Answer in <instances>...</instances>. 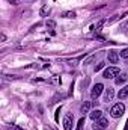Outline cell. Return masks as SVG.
<instances>
[{
	"label": "cell",
	"mask_w": 128,
	"mask_h": 130,
	"mask_svg": "<svg viewBox=\"0 0 128 130\" xmlns=\"http://www.w3.org/2000/svg\"><path fill=\"white\" fill-rule=\"evenodd\" d=\"M104 23H105V20H101V21H98V23H96V26H95V27H96V30H98V29H101Z\"/></svg>",
	"instance_id": "d6986e66"
},
{
	"label": "cell",
	"mask_w": 128,
	"mask_h": 130,
	"mask_svg": "<svg viewBox=\"0 0 128 130\" xmlns=\"http://www.w3.org/2000/svg\"><path fill=\"white\" fill-rule=\"evenodd\" d=\"M83 124H84V118H80V120H78V126H77V129H78V130H81Z\"/></svg>",
	"instance_id": "ac0fdd59"
},
{
	"label": "cell",
	"mask_w": 128,
	"mask_h": 130,
	"mask_svg": "<svg viewBox=\"0 0 128 130\" xmlns=\"http://www.w3.org/2000/svg\"><path fill=\"white\" fill-rule=\"evenodd\" d=\"M119 76V68L118 67H110L104 71V79H113Z\"/></svg>",
	"instance_id": "7a4b0ae2"
},
{
	"label": "cell",
	"mask_w": 128,
	"mask_h": 130,
	"mask_svg": "<svg viewBox=\"0 0 128 130\" xmlns=\"http://www.w3.org/2000/svg\"><path fill=\"white\" fill-rule=\"evenodd\" d=\"M107 58H109V62L116 64V62L119 61V53H116L115 50H110V52L107 53Z\"/></svg>",
	"instance_id": "5b68a950"
},
{
	"label": "cell",
	"mask_w": 128,
	"mask_h": 130,
	"mask_svg": "<svg viewBox=\"0 0 128 130\" xmlns=\"http://www.w3.org/2000/svg\"><path fill=\"white\" fill-rule=\"evenodd\" d=\"M118 97H119V100H125V98L128 97V85L124 86V88L118 92Z\"/></svg>",
	"instance_id": "9c48e42d"
},
{
	"label": "cell",
	"mask_w": 128,
	"mask_h": 130,
	"mask_svg": "<svg viewBox=\"0 0 128 130\" xmlns=\"http://www.w3.org/2000/svg\"><path fill=\"white\" fill-rule=\"evenodd\" d=\"M109 126V121L105 120V118H99V120H96L95 123H94V126H92V129L94 130H104L105 127Z\"/></svg>",
	"instance_id": "3957f363"
},
{
	"label": "cell",
	"mask_w": 128,
	"mask_h": 130,
	"mask_svg": "<svg viewBox=\"0 0 128 130\" xmlns=\"http://www.w3.org/2000/svg\"><path fill=\"white\" fill-rule=\"evenodd\" d=\"M115 97V91H113V88H107L105 89V97H104V101H112Z\"/></svg>",
	"instance_id": "52a82bcc"
},
{
	"label": "cell",
	"mask_w": 128,
	"mask_h": 130,
	"mask_svg": "<svg viewBox=\"0 0 128 130\" xmlns=\"http://www.w3.org/2000/svg\"><path fill=\"white\" fill-rule=\"evenodd\" d=\"M77 130H78V129H77Z\"/></svg>",
	"instance_id": "603a6c76"
},
{
	"label": "cell",
	"mask_w": 128,
	"mask_h": 130,
	"mask_svg": "<svg viewBox=\"0 0 128 130\" xmlns=\"http://www.w3.org/2000/svg\"><path fill=\"white\" fill-rule=\"evenodd\" d=\"M125 80H127V74L121 73V76H118V77H116V85H124V83H125Z\"/></svg>",
	"instance_id": "30bf717a"
},
{
	"label": "cell",
	"mask_w": 128,
	"mask_h": 130,
	"mask_svg": "<svg viewBox=\"0 0 128 130\" xmlns=\"http://www.w3.org/2000/svg\"><path fill=\"white\" fill-rule=\"evenodd\" d=\"M45 24H47V27H50V29H53V27H56V23H54L53 20H48V21H47Z\"/></svg>",
	"instance_id": "2e32d148"
},
{
	"label": "cell",
	"mask_w": 128,
	"mask_h": 130,
	"mask_svg": "<svg viewBox=\"0 0 128 130\" xmlns=\"http://www.w3.org/2000/svg\"><path fill=\"white\" fill-rule=\"evenodd\" d=\"M124 130H128V120H127V123H125V129Z\"/></svg>",
	"instance_id": "7402d4cb"
},
{
	"label": "cell",
	"mask_w": 128,
	"mask_h": 130,
	"mask_svg": "<svg viewBox=\"0 0 128 130\" xmlns=\"http://www.w3.org/2000/svg\"><path fill=\"white\" fill-rule=\"evenodd\" d=\"M124 112H125V104H124V103H116V104L112 107V110H110V113H112L113 118H119V117H122Z\"/></svg>",
	"instance_id": "6da1fadb"
},
{
	"label": "cell",
	"mask_w": 128,
	"mask_h": 130,
	"mask_svg": "<svg viewBox=\"0 0 128 130\" xmlns=\"http://www.w3.org/2000/svg\"><path fill=\"white\" fill-rule=\"evenodd\" d=\"M102 89H104V85H102V83H96V85H94V88H92V91H91V97L94 98V100L98 98L99 95H101Z\"/></svg>",
	"instance_id": "277c9868"
},
{
	"label": "cell",
	"mask_w": 128,
	"mask_h": 130,
	"mask_svg": "<svg viewBox=\"0 0 128 130\" xmlns=\"http://www.w3.org/2000/svg\"><path fill=\"white\" fill-rule=\"evenodd\" d=\"M9 130H24V129H21L20 126H11V127H9Z\"/></svg>",
	"instance_id": "44dd1931"
},
{
	"label": "cell",
	"mask_w": 128,
	"mask_h": 130,
	"mask_svg": "<svg viewBox=\"0 0 128 130\" xmlns=\"http://www.w3.org/2000/svg\"><path fill=\"white\" fill-rule=\"evenodd\" d=\"M59 113H60V107H57V110H56V113H54V120H56V121H59Z\"/></svg>",
	"instance_id": "ffe728a7"
},
{
	"label": "cell",
	"mask_w": 128,
	"mask_h": 130,
	"mask_svg": "<svg viewBox=\"0 0 128 130\" xmlns=\"http://www.w3.org/2000/svg\"><path fill=\"white\" fill-rule=\"evenodd\" d=\"M119 56H121V58H124V59H128V48H124V50L119 53Z\"/></svg>",
	"instance_id": "9a60e30c"
},
{
	"label": "cell",
	"mask_w": 128,
	"mask_h": 130,
	"mask_svg": "<svg viewBox=\"0 0 128 130\" xmlns=\"http://www.w3.org/2000/svg\"><path fill=\"white\" fill-rule=\"evenodd\" d=\"M89 109H91V101H86L84 104H81L80 112H81V113H88V112H89Z\"/></svg>",
	"instance_id": "8fae6325"
},
{
	"label": "cell",
	"mask_w": 128,
	"mask_h": 130,
	"mask_svg": "<svg viewBox=\"0 0 128 130\" xmlns=\"http://www.w3.org/2000/svg\"><path fill=\"white\" fill-rule=\"evenodd\" d=\"M62 17H65V18H75V12L74 11H68V12L62 14Z\"/></svg>",
	"instance_id": "7c38bea8"
},
{
	"label": "cell",
	"mask_w": 128,
	"mask_h": 130,
	"mask_svg": "<svg viewBox=\"0 0 128 130\" xmlns=\"http://www.w3.org/2000/svg\"><path fill=\"white\" fill-rule=\"evenodd\" d=\"M89 117H91L94 121H96V120H99V118L102 117V112H101L99 109H95V110H92V112L89 113Z\"/></svg>",
	"instance_id": "ba28073f"
},
{
	"label": "cell",
	"mask_w": 128,
	"mask_h": 130,
	"mask_svg": "<svg viewBox=\"0 0 128 130\" xmlns=\"http://www.w3.org/2000/svg\"><path fill=\"white\" fill-rule=\"evenodd\" d=\"M104 67H105V64H104V62H99L98 65H95V71H99V70H102Z\"/></svg>",
	"instance_id": "e0dca14e"
},
{
	"label": "cell",
	"mask_w": 128,
	"mask_h": 130,
	"mask_svg": "<svg viewBox=\"0 0 128 130\" xmlns=\"http://www.w3.org/2000/svg\"><path fill=\"white\" fill-rule=\"evenodd\" d=\"M63 129L65 130H72V117H71V115H65V118H63Z\"/></svg>",
	"instance_id": "8992f818"
},
{
	"label": "cell",
	"mask_w": 128,
	"mask_h": 130,
	"mask_svg": "<svg viewBox=\"0 0 128 130\" xmlns=\"http://www.w3.org/2000/svg\"><path fill=\"white\" fill-rule=\"evenodd\" d=\"M48 12H50V8H48V6H44V8L41 9V15H42V17H45Z\"/></svg>",
	"instance_id": "5bb4252c"
},
{
	"label": "cell",
	"mask_w": 128,
	"mask_h": 130,
	"mask_svg": "<svg viewBox=\"0 0 128 130\" xmlns=\"http://www.w3.org/2000/svg\"><path fill=\"white\" fill-rule=\"evenodd\" d=\"M95 58H96V53H94L92 56H89V58H86V59H84V62H83V65H89L91 62H92V61H94V59H95Z\"/></svg>",
	"instance_id": "4fadbf2b"
}]
</instances>
